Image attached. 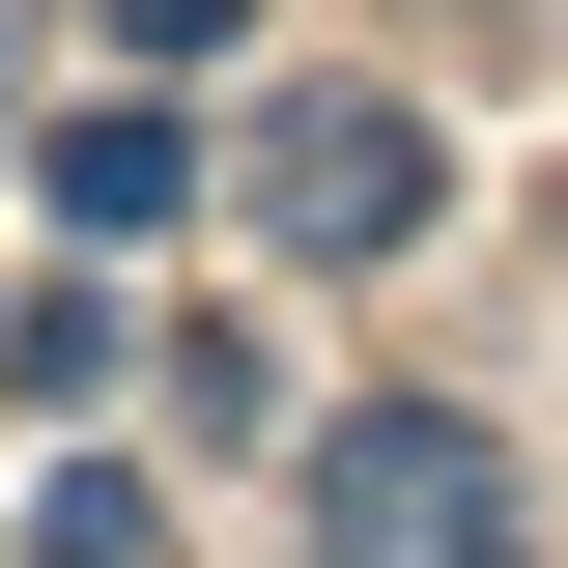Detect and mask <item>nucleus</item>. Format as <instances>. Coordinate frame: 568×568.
Instances as JSON below:
<instances>
[{"label": "nucleus", "instance_id": "nucleus-1", "mask_svg": "<svg viewBox=\"0 0 568 568\" xmlns=\"http://www.w3.org/2000/svg\"><path fill=\"white\" fill-rule=\"evenodd\" d=\"M313 568H511V455L484 426H342V455H313Z\"/></svg>", "mask_w": 568, "mask_h": 568}, {"label": "nucleus", "instance_id": "nucleus-2", "mask_svg": "<svg viewBox=\"0 0 568 568\" xmlns=\"http://www.w3.org/2000/svg\"><path fill=\"white\" fill-rule=\"evenodd\" d=\"M426 171H455V142H426L398 85H284V142H256V227H284V256H398V227H426Z\"/></svg>", "mask_w": 568, "mask_h": 568}, {"label": "nucleus", "instance_id": "nucleus-3", "mask_svg": "<svg viewBox=\"0 0 568 568\" xmlns=\"http://www.w3.org/2000/svg\"><path fill=\"white\" fill-rule=\"evenodd\" d=\"M171 200H200V114H142V85H114V114H58V227H85V256H142Z\"/></svg>", "mask_w": 568, "mask_h": 568}, {"label": "nucleus", "instance_id": "nucleus-4", "mask_svg": "<svg viewBox=\"0 0 568 568\" xmlns=\"http://www.w3.org/2000/svg\"><path fill=\"white\" fill-rule=\"evenodd\" d=\"M29 568H142V455H58L29 484Z\"/></svg>", "mask_w": 568, "mask_h": 568}, {"label": "nucleus", "instance_id": "nucleus-5", "mask_svg": "<svg viewBox=\"0 0 568 568\" xmlns=\"http://www.w3.org/2000/svg\"><path fill=\"white\" fill-rule=\"evenodd\" d=\"M114 58H227V0H114Z\"/></svg>", "mask_w": 568, "mask_h": 568}]
</instances>
